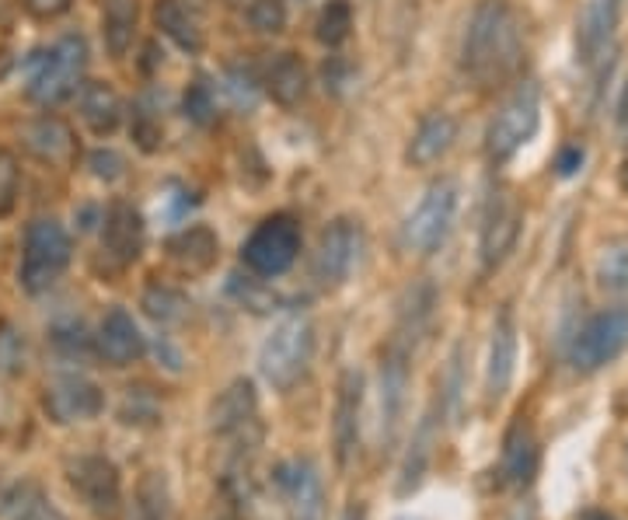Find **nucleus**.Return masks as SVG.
I'll use <instances>...</instances> for the list:
<instances>
[{"label":"nucleus","mask_w":628,"mask_h":520,"mask_svg":"<svg viewBox=\"0 0 628 520\" xmlns=\"http://www.w3.org/2000/svg\"><path fill=\"white\" fill-rule=\"evenodd\" d=\"M597 287L608 294H628V245L604 248L597 258Z\"/></svg>","instance_id":"72a5a7b5"},{"label":"nucleus","mask_w":628,"mask_h":520,"mask_svg":"<svg viewBox=\"0 0 628 520\" xmlns=\"http://www.w3.org/2000/svg\"><path fill=\"white\" fill-rule=\"evenodd\" d=\"M457 140V120L450 112H426L423 120L416 123L413 136H408L405 144V161L413 164V169H429V164H437L450 154Z\"/></svg>","instance_id":"4be33fe9"},{"label":"nucleus","mask_w":628,"mask_h":520,"mask_svg":"<svg viewBox=\"0 0 628 520\" xmlns=\"http://www.w3.org/2000/svg\"><path fill=\"white\" fill-rule=\"evenodd\" d=\"M314 357V325L307 315H286L259 346V374L273 391H290Z\"/></svg>","instance_id":"7ed1b4c3"},{"label":"nucleus","mask_w":628,"mask_h":520,"mask_svg":"<svg viewBox=\"0 0 628 520\" xmlns=\"http://www.w3.org/2000/svg\"><path fill=\"white\" fill-rule=\"evenodd\" d=\"M621 26V0H587L576 18V57L587 67H600L611 53Z\"/></svg>","instance_id":"2eb2a0df"},{"label":"nucleus","mask_w":628,"mask_h":520,"mask_svg":"<svg viewBox=\"0 0 628 520\" xmlns=\"http://www.w3.org/2000/svg\"><path fill=\"white\" fill-rule=\"evenodd\" d=\"M628 349V307H608L590 315L569 339V364L579 374H597Z\"/></svg>","instance_id":"0eeeda50"},{"label":"nucleus","mask_w":628,"mask_h":520,"mask_svg":"<svg viewBox=\"0 0 628 520\" xmlns=\"http://www.w3.org/2000/svg\"><path fill=\"white\" fill-rule=\"evenodd\" d=\"M50 343L57 346V353H63V357H84V353H91V336H88L84 322H78V318L57 322L50 328Z\"/></svg>","instance_id":"e433bc0d"},{"label":"nucleus","mask_w":628,"mask_h":520,"mask_svg":"<svg viewBox=\"0 0 628 520\" xmlns=\"http://www.w3.org/2000/svg\"><path fill=\"white\" fill-rule=\"evenodd\" d=\"M143 312L161 325H172L189 315V297L175 287H148V294H143Z\"/></svg>","instance_id":"473e14b6"},{"label":"nucleus","mask_w":628,"mask_h":520,"mask_svg":"<svg viewBox=\"0 0 628 520\" xmlns=\"http://www.w3.org/2000/svg\"><path fill=\"white\" fill-rule=\"evenodd\" d=\"M579 164H584V147L573 144V147H566L559 157H555V172H559L563 179H569V175L579 172Z\"/></svg>","instance_id":"a18cd8bd"},{"label":"nucleus","mask_w":628,"mask_h":520,"mask_svg":"<svg viewBox=\"0 0 628 520\" xmlns=\"http://www.w3.org/2000/svg\"><path fill=\"white\" fill-rule=\"evenodd\" d=\"M618 126H621V130H628V84H625V91H621V102H618Z\"/></svg>","instance_id":"49530a36"},{"label":"nucleus","mask_w":628,"mask_h":520,"mask_svg":"<svg viewBox=\"0 0 628 520\" xmlns=\"http://www.w3.org/2000/svg\"><path fill=\"white\" fill-rule=\"evenodd\" d=\"M74 0H26V8L36 14V18H60L70 11Z\"/></svg>","instance_id":"c03bdc74"},{"label":"nucleus","mask_w":628,"mask_h":520,"mask_svg":"<svg viewBox=\"0 0 628 520\" xmlns=\"http://www.w3.org/2000/svg\"><path fill=\"white\" fill-rule=\"evenodd\" d=\"M130 133H133V140H136V147H140V151H148V154L161 151V144H164V123H161V115L151 109L148 99L133 105Z\"/></svg>","instance_id":"f704fd0d"},{"label":"nucleus","mask_w":628,"mask_h":520,"mask_svg":"<svg viewBox=\"0 0 628 520\" xmlns=\"http://www.w3.org/2000/svg\"><path fill=\"white\" fill-rule=\"evenodd\" d=\"M133 520H172V489H168L164 471H143V479L136 482Z\"/></svg>","instance_id":"7c9ffc66"},{"label":"nucleus","mask_w":628,"mask_h":520,"mask_svg":"<svg viewBox=\"0 0 628 520\" xmlns=\"http://www.w3.org/2000/svg\"><path fill=\"white\" fill-rule=\"evenodd\" d=\"M182 112H185V120L189 123H196V126H210L213 123V115H216V99H213V88L196 78L185 94H182Z\"/></svg>","instance_id":"c9c22d12"},{"label":"nucleus","mask_w":628,"mask_h":520,"mask_svg":"<svg viewBox=\"0 0 628 520\" xmlns=\"http://www.w3.org/2000/svg\"><path fill=\"white\" fill-rule=\"evenodd\" d=\"M88 169H91V175L94 179H102V182H115V179H123V172H126V161H123V154H115L112 147H99L91 157H88Z\"/></svg>","instance_id":"79ce46f5"},{"label":"nucleus","mask_w":628,"mask_h":520,"mask_svg":"<svg viewBox=\"0 0 628 520\" xmlns=\"http://www.w3.org/2000/svg\"><path fill=\"white\" fill-rule=\"evenodd\" d=\"M462 395H465V364H462V346L450 353L447 377H444V409L457 419L462 416Z\"/></svg>","instance_id":"ea45409f"},{"label":"nucleus","mask_w":628,"mask_h":520,"mask_svg":"<svg viewBox=\"0 0 628 520\" xmlns=\"http://www.w3.org/2000/svg\"><path fill=\"white\" fill-rule=\"evenodd\" d=\"M249 21L252 29L262 35H276L286 29V4L283 0H252L249 4Z\"/></svg>","instance_id":"4c0bfd02"},{"label":"nucleus","mask_w":628,"mask_h":520,"mask_svg":"<svg viewBox=\"0 0 628 520\" xmlns=\"http://www.w3.org/2000/svg\"><path fill=\"white\" fill-rule=\"evenodd\" d=\"M359 416H364V374L356 367L343 370L340 391H335V416H332V443L335 461L343 468L353 461L359 443Z\"/></svg>","instance_id":"dca6fc26"},{"label":"nucleus","mask_w":628,"mask_h":520,"mask_svg":"<svg viewBox=\"0 0 628 520\" xmlns=\"http://www.w3.org/2000/svg\"><path fill=\"white\" fill-rule=\"evenodd\" d=\"M21 193V169L11 151H0V217H8Z\"/></svg>","instance_id":"58836bf2"},{"label":"nucleus","mask_w":628,"mask_h":520,"mask_svg":"<svg viewBox=\"0 0 628 520\" xmlns=\"http://www.w3.org/2000/svg\"><path fill=\"white\" fill-rule=\"evenodd\" d=\"M88 42L81 32H67L29 60V99L39 105H60L74 99L84 84Z\"/></svg>","instance_id":"f03ea898"},{"label":"nucleus","mask_w":628,"mask_h":520,"mask_svg":"<svg viewBox=\"0 0 628 520\" xmlns=\"http://www.w3.org/2000/svg\"><path fill=\"white\" fill-rule=\"evenodd\" d=\"M154 26L161 29V35L172 39L179 50L185 53L203 50V32L182 0H154Z\"/></svg>","instance_id":"c85d7f7f"},{"label":"nucleus","mask_w":628,"mask_h":520,"mask_svg":"<svg viewBox=\"0 0 628 520\" xmlns=\"http://www.w3.org/2000/svg\"><path fill=\"white\" fill-rule=\"evenodd\" d=\"M524 63V35L506 0H478L462 39V70L478 88H499Z\"/></svg>","instance_id":"f257e3e1"},{"label":"nucleus","mask_w":628,"mask_h":520,"mask_svg":"<svg viewBox=\"0 0 628 520\" xmlns=\"http://www.w3.org/2000/svg\"><path fill=\"white\" fill-rule=\"evenodd\" d=\"M265 94L276 102V105H301L307 99V88H311V74L297 53H280L270 67H265Z\"/></svg>","instance_id":"5701e85b"},{"label":"nucleus","mask_w":628,"mask_h":520,"mask_svg":"<svg viewBox=\"0 0 628 520\" xmlns=\"http://www.w3.org/2000/svg\"><path fill=\"white\" fill-rule=\"evenodd\" d=\"M14 520H67V517H63L53 503H45L42 496H36L32 503L21 507V513H18Z\"/></svg>","instance_id":"37998d69"},{"label":"nucleus","mask_w":628,"mask_h":520,"mask_svg":"<svg viewBox=\"0 0 628 520\" xmlns=\"http://www.w3.org/2000/svg\"><path fill=\"white\" fill-rule=\"evenodd\" d=\"M343 520H364V510H359V507H350V510L343 513Z\"/></svg>","instance_id":"09e8293b"},{"label":"nucleus","mask_w":628,"mask_h":520,"mask_svg":"<svg viewBox=\"0 0 628 520\" xmlns=\"http://www.w3.org/2000/svg\"><path fill=\"white\" fill-rule=\"evenodd\" d=\"M587 520H611V517H600V513H590Z\"/></svg>","instance_id":"8fccbe9b"},{"label":"nucleus","mask_w":628,"mask_h":520,"mask_svg":"<svg viewBox=\"0 0 628 520\" xmlns=\"http://www.w3.org/2000/svg\"><path fill=\"white\" fill-rule=\"evenodd\" d=\"M216 252H221V238H216L206 224H192L168 242V255H172V263H179L185 273H206L216 263Z\"/></svg>","instance_id":"393cba45"},{"label":"nucleus","mask_w":628,"mask_h":520,"mask_svg":"<svg viewBox=\"0 0 628 520\" xmlns=\"http://www.w3.org/2000/svg\"><path fill=\"white\" fill-rule=\"evenodd\" d=\"M140 0H102V39L109 57L123 60L136 39Z\"/></svg>","instance_id":"cd10ccee"},{"label":"nucleus","mask_w":628,"mask_h":520,"mask_svg":"<svg viewBox=\"0 0 628 520\" xmlns=\"http://www.w3.org/2000/svg\"><path fill=\"white\" fill-rule=\"evenodd\" d=\"M81 120L94 136H112L123 123V99L105 81L81 84Z\"/></svg>","instance_id":"b1692460"},{"label":"nucleus","mask_w":628,"mask_h":520,"mask_svg":"<svg viewBox=\"0 0 628 520\" xmlns=\"http://www.w3.org/2000/svg\"><path fill=\"white\" fill-rule=\"evenodd\" d=\"M26 147L39 157V161H50V164H67L74 157V133L63 120L57 115H39L26 126Z\"/></svg>","instance_id":"bb28decb"},{"label":"nucleus","mask_w":628,"mask_h":520,"mask_svg":"<svg viewBox=\"0 0 628 520\" xmlns=\"http://www.w3.org/2000/svg\"><path fill=\"white\" fill-rule=\"evenodd\" d=\"M273 482L290 510V520H325V486L311 458H290L276 465Z\"/></svg>","instance_id":"f8f14e48"},{"label":"nucleus","mask_w":628,"mask_h":520,"mask_svg":"<svg viewBox=\"0 0 628 520\" xmlns=\"http://www.w3.org/2000/svg\"><path fill=\"white\" fill-rule=\"evenodd\" d=\"M517 374V325L510 312H499L486 357V401H499L514 385Z\"/></svg>","instance_id":"412c9836"},{"label":"nucleus","mask_w":628,"mask_h":520,"mask_svg":"<svg viewBox=\"0 0 628 520\" xmlns=\"http://www.w3.org/2000/svg\"><path fill=\"white\" fill-rule=\"evenodd\" d=\"M67 479L91 513L112 517L119 510V500H123V479H119V468L105 455H81L78 461H70Z\"/></svg>","instance_id":"9d476101"},{"label":"nucleus","mask_w":628,"mask_h":520,"mask_svg":"<svg viewBox=\"0 0 628 520\" xmlns=\"http://www.w3.org/2000/svg\"><path fill=\"white\" fill-rule=\"evenodd\" d=\"M405 401H408V349L392 343L381 360V381H377V434L381 443H392L402 419H405Z\"/></svg>","instance_id":"4468645a"},{"label":"nucleus","mask_w":628,"mask_h":520,"mask_svg":"<svg viewBox=\"0 0 628 520\" xmlns=\"http://www.w3.org/2000/svg\"><path fill=\"white\" fill-rule=\"evenodd\" d=\"M74 255L70 231L57 217H36L26 227V242H21V263H18V283L26 294H42L63 276Z\"/></svg>","instance_id":"20e7f679"},{"label":"nucleus","mask_w":628,"mask_h":520,"mask_svg":"<svg viewBox=\"0 0 628 520\" xmlns=\"http://www.w3.org/2000/svg\"><path fill=\"white\" fill-rule=\"evenodd\" d=\"M42 409L53 422H60V427H67V422H84L105 409V391L84 374H60L50 381V388H45Z\"/></svg>","instance_id":"ddd939ff"},{"label":"nucleus","mask_w":628,"mask_h":520,"mask_svg":"<svg viewBox=\"0 0 628 520\" xmlns=\"http://www.w3.org/2000/svg\"><path fill=\"white\" fill-rule=\"evenodd\" d=\"M541 447L535 430L524 419H517L503 437V455H499V486L506 489H527L538 476Z\"/></svg>","instance_id":"6ab92c4d"},{"label":"nucleus","mask_w":628,"mask_h":520,"mask_svg":"<svg viewBox=\"0 0 628 520\" xmlns=\"http://www.w3.org/2000/svg\"><path fill=\"white\" fill-rule=\"evenodd\" d=\"M102 252L115 266H133L143 242H148V224H143L140 210L133 203H112L102 221Z\"/></svg>","instance_id":"a211bd4d"},{"label":"nucleus","mask_w":628,"mask_h":520,"mask_svg":"<svg viewBox=\"0 0 628 520\" xmlns=\"http://www.w3.org/2000/svg\"><path fill=\"white\" fill-rule=\"evenodd\" d=\"M359 245H364V238H359V224L350 217H335L318 238V252H314V279L328 290L343 287L359 258Z\"/></svg>","instance_id":"9b49d317"},{"label":"nucleus","mask_w":628,"mask_h":520,"mask_svg":"<svg viewBox=\"0 0 628 520\" xmlns=\"http://www.w3.org/2000/svg\"><path fill=\"white\" fill-rule=\"evenodd\" d=\"M457 182L454 179H437L433 182L423 200L413 206V214L405 217V227H402V242L408 252H419V255H433L454 227V217H457Z\"/></svg>","instance_id":"6e6552de"},{"label":"nucleus","mask_w":628,"mask_h":520,"mask_svg":"<svg viewBox=\"0 0 628 520\" xmlns=\"http://www.w3.org/2000/svg\"><path fill=\"white\" fill-rule=\"evenodd\" d=\"M510 520H538V507H535V503H524V507L514 510Z\"/></svg>","instance_id":"de8ad7c7"},{"label":"nucleus","mask_w":628,"mask_h":520,"mask_svg":"<svg viewBox=\"0 0 628 520\" xmlns=\"http://www.w3.org/2000/svg\"><path fill=\"white\" fill-rule=\"evenodd\" d=\"M433 304H437V294H433L429 283H419V287L408 290V297L398 307V333H395L398 346L408 349V343L423 339V333L429 328V318H433Z\"/></svg>","instance_id":"c756f323"},{"label":"nucleus","mask_w":628,"mask_h":520,"mask_svg":"<svg viewBox=\"0 0 628 520\" xmlns=\"http://www.w3.org/2000/svg\"><path fill=\"white\" fill-rule=\"evenodd\" d=\"M26 367V339L11 325H0V374H18Z\"/></svg>","instance_id":"a19ab883"},{"label":"nucleus","mask_w":628,"mask_h":520,"mask_svg":"<svg viewBox=\"0 0 628 520\" xmlns=\"http://www.w3.org/2000/svg\"><path fill=\"white\" fill-rule=\"evenodd\" d=\"M259 416V395L249 377H237L210 406V434L213 437H237L249 427H255Z\"/></svg>","instance_id":"aec40b11"},{"label":"nucleus","mask_w":628,"mask_h":520,"mask_svg":"<svg viewBox=\"0 0 628 520\" xmlns=\"http://www.w3.org/2000/svg\"><path fill=\"white\" fill-rule=\"evenodd\" d=\"M353 32V4L350 0H325V8L318 14V26H314V35H318L322 45L335 50L343 45Z\"/></svg>","instance_id":"2f4dec72"},{"label":"nucleus","mask_w":628,"mask_h":520,"mask_svg":"<svg viewBox=\"0 0 628 520\" xmlns=\"http://www.w3.org/2000/svg\"><path fill=\"white\" fill-rule=\"evenodd\" d=\"M301 245V224L290 214H273L259 221L245 245H241V263L259 279H276L297 263Z\"/></svg>","instance_id":"423d86ee"},{"label":"nucleus","mask_w":628,"mask_h":520,"mask_svg":"<svg viewBox=\"0 0 628 520\" xmlns=\"http://www.w3.org/2000/svg\"><path fill=\"white\" fill-rule=\"evenodd\" d=\"M541 126V88L538 81H520L503 99L499 112L486 130V154L493 164H506L517 151H524L535 140Z\"/></svg>","instance_id":"39448f33"},{"label":"nucleus","mask_w":628,"mask_h":520,"mask_svg":"<svg viewBox=\"0 0 628 520\" xmlns=\"http://www.w3.org/2000/svg\"><path fill=\"white\" fill-rule=\"evenodd\" d=\"M94 349H99V357L109 367H130L143 357V353H148V336L140 333L136 318L126 312V307H112L99 325Z\"/></svg>","instance_id":"f3484780"},{"label":"nucleus","mask_w":628,"mask_h":520,"mask_svg":"<svg viewBox=\"0 0 628 520\" xmlns=\"http://www.w3.org/2000/svg\"><path fill=\"white\" fill-rule=\"evenodd\" d=\"M433 447H437V416L426 412L413 434V443H408V451H405V461L398 471V496H408L423 486L429 461H433Z\"/></svg>","instance_id":"a878e982"},{"label":"nucleus","mask_w":628,"mask_h":520,"mask_svg":"<svg viewBox=\"0 0 628 520\" xmlns=\"http://www.w3.org/2000/svg\"><path fill=\"white\" fill-rule=\"evenodd\" d=\"M520 224H524V210L510 193H496L486 206V217H482V231H478V258L482 269L496 273L510 252L517 248L520 238Z\"/></svg>","instance_id":"1a4fd4ad"}]
</instances>
